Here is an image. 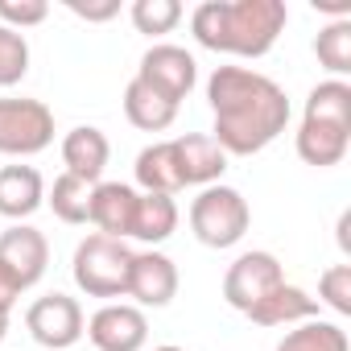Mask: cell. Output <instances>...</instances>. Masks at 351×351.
Instances as JSON below:
<instances>
[{"mask_svg": "<svg viewBox=\"0 0 351 351\" xmlns=\"http://www.w3.org/2000/svg\"><path fill=\"white\" fill-rule=\"evenodd\" d=\"M207 99L215 116L211 136L228 157H252L269 149L293 112L285 87L252 66H215L207 79Z\"/></svg>", "mask_w": 351, "mask_h": 351, "instance_id": "6da1fadb", "label": "cell"}, {"mask_svg": "<svg viewBox=\"0 0 351 351\" xmlns=\"http://www.w3.org/2000/svg\"><path fill=\"white\" fill-rule=\"evenodd\" d=\"M289 9L281 0H207L191 13V34L203 50L265 58L285 34Z\"/></svg>", "mask_w": 351, "mask_h": 351, "instance_id": "7a4b0ae2", "label": "cell"}, {"mask_svg": "<svg viewBox=\"0 0 351 351\" xmlns=\"http://www.w3.org/2000/svg\"><path fill=\"white\" fill-rule=\"evenodd\" d=\"M252 228V211H248V199L236 191V186H203L199 199L191 203V232L199 244L207 248H236Z\"/></svg>", "mask_w": 351, "mask_h": 351, "instance_id": "3957f363", "label": "cell"}, {"mask_svg": "<svg viewBox=\"0 0 351 351\" xmlns=\"http://www.w3.org/2000/svg\"><path fill=\"white\" fill-rule=\"evenodd\" d=\"M128 269H132V248L112 236H87L75 248L71 277L87 298H124L128 293Z\"/></svg>", "mask_w": 351, "mask_h": 351, "instance_id": "277c9868", "label": "cell"}, {"mask_svg": "<svg viewBox=\"0 0 351 351\" xmlns=\"http://www.w3.org/2000/svg\"><path fill=\"white\" fill-rule=\"evenodd\" d=\"M50 145H54V112L42 99H25V95L0 99V153L34 157Z\"/></svg>", "mask_w": 351, "mask_h": 351, "instance_id": "5b68a950", "label": "cell"}, {"mask_svg": "<svg viewBox=\"0 0 351 351\" xmlns=\"http://www.w3.org/2000/svg\"><path fill=\"white\" fill-rule=\"evenodd\" d=\"M132 79H141V83H145L149 91H157L165 104L182 108V99H186V95L195 91V83H199V62H195L191 50L161 42V46H149V50L141 54V66H136Z\"/></svg>", "mask_w": 351, "mask_h": 351, "instance_id": "8992f818", "label": "cell"}, {"mask_svg": "<svg viewBox=\"0 0 351 351\" xmlns=\"http://www.w3.org/2000/svg\"><path fill=\"white\" fill-rule=\"evenodd\" d=\"M83 306L71 293H46L25 310V330L34 335V343L50 347V351H66L83 339Z\"/></svg>", "mask_w": 351, "mask_h": 351, "instance_id": "52a82bcc", "label": "cell"}, {"mask_svg": "<svg viewBox=\"0 0 351 351\" xmlns=\"http://www.w3.org/2000/svg\"><path fill=\"white\" fill-rule=\"evenodd\" d=\"M285 281V269L273 252H244L232 261L228 277H223V302L240 314H248L269 289H277Z\"/></svg>", "mask_w": 351, "mask_h": 351, "instance_id": "ba28073f", "label": "cell"}, {"mask_svg": "<svg viewBox=\"0 0 351 351\" xmlns=\"http://www.w3.org/2000/svg\"><path fill=\"white\" fill-rule=\"evenodd\" d=\"M83 335L95 343V351H141L149 343V318L141 306L108 302L87 318Z\"/></svg>", "mask_w": 351, "mask_h": 351, "instance_id": "9c48e42d", "label": "cell"}, {"mask_svg": "<svg viewBox=\"0 0 351 351\" xmlns=\"http://www.w3.org/2000/svg\"><path fill=\"white\" fill-rule=\"evenodd\" d=\"M141 310H161L178 298V265L165 252L149 248V252H132V269H128V293Z\"/></svg>", "mask_w": 351, "mask_h": 351, "instance_id": "30bf717a", "label": "cell"}, {"mask_svg": "<svg viewBox=\"0 0 351 351\" xmlns=\"http://www.w3.org/2000/svg\"><path fill=\"white\" fill-rule=\"evenodd\" d=\"M173 161H178L182 186H215L228 169V153L215 145L211 132H186L173 136Z\"/></svg>", "mask_w": 351, "mask_h": 351, "instance_id": "8fae6325", "label": "cell"}, {"mask_svg": "<svg viewBox=\"0 0 351 351\" xmlns=\"http://www.w3.org/2000/svg\"><path fill=\"white\" fill-rule=\"evenodd\" d=\"M0 265H9L17 273V281L29 289L46 277V265H50V244L38 228L29 223H13L0 232Z\"/></svg>", "mask_w": 351, "mask_h": 351, "instance_id": "7c38bea8", "label": "cell"}, {"mask_svg": "<svg viewBox=\"0 0 351 351\" xmlns=\"http://www.w3.org/2000/svg\"><path fill=\"white\" fill-rule=\"evenodd\" d=\"M136 203H141V195L128 182H95L91 186V219L87 223H95L99 236L128 240L132 223H136Z\"/></svg>", "mask_w": 351, "mask_h": 351, "instance_id": "4fadbf2b", "label": "cell"}, {"mask_svg": "<svg viewBox=\"0 0 351 351\" xmlns=\"http://www.w3.org/2000/svg\"><path fill=\"white\" fill-rule=\"evenodd\" d=\"M108 157H112V145L95 124H79L62 136V165H66L62 173H71V178H79L87 186H95L104 178Z\"/></svg>", "mask_w": 351, "mask_h": 351, "instance_id": "5bb4252c", "label": "cell"}, {"mask_svg": "<svg viewBox=\"0 0 351 351\" xmlns=\"http://www.w3.org/2000/svg\"><path fill=\"white\" fill-rule=\"evenodd\" d=\"M46 203V182L34 165H0V215L21 223Z\"/></svg>", "mask_w": 351, "mask_h": 351, "instance_id": "9a60e30c", "label": "cell"}, {"mask_svg": "<svg viewBox=\"0 0 351 351\" xmlns=\"http://www.w3.org/2000/svg\"><path fill=\"white\" fill-rule=\"evenodd\" d=\"M248 318H252L256 326H298V322L318 318V298H310L306 289L281 281L277 289H269V293L248 310Z\"/></svg>", "mask_w": 351, "mask_h": 351, "instance_id": "2e32d148", "label": "cell"}, {"mask_svg": "<svg viewBox=\"0 0 351 351\" xmlns=\"http://www.w3.org/2000/svg\"><path fill=\"white\" fill-rule=\"evenodd\" d=\"M293 149L306 165H318V169H330L347 157L351 149V128H339V124H322V120H302L298 136H293Z\"/></svg>", "mask_w": 351, "mask_h": 351, "instance_id": "e0dca14e", "label": "cell"}, {"mask_svg": "<svg viewBox=\"0 0 351 351\" xmlns=\"http://www.w3.org/2000/svg\"><path fill=\"white\" fill-rule=\"evenodd\" d=\"M136 186L145 195H178L182 191V178H178V161H173V141H153L136 153Z\"/></svg>", "mask_w": 351, "mask_h": 351, "instance_id": "ac0fdd59", "label": "cell"}, {"mask_svg": "<svg viewBox=\"0 0 351 351\" xmlns=\"http://www.w3.org/2000/svg\"><path fill=\"white\" fill-rule=\"evenodd\" d=\"M124 116L141 132H165L173 120H178V108L165 104L157 91H149L141 79H128V87H124Z\"/></svg>", "mask_w": 351, "mask_h": 351, "instance_id": "d6986e66", "label": "cell"}, {"mask_svg": "<svg viewBox=\"0 0 351 351\" xmlns=\"http://www.w3.org/2000/svg\"><path fill=\"white\" fill-rule=\"evenodd\" d=\"M173 232H178V203H173L169 195H141L132 240H141V244H165Z\"/></svg>", "mask_w": 351, "mask_h": 351, "instance_id": "ffe728a7", "label": "cell"}, {"mask_svg": "<svg viewBox=\"0 0 351 351\" xmlns=\"http://www.w3.org/2000/svg\"><path fill=\"white\" fill-rule=\"evenodd\" d=\"M302 120H322V124H339L351 128V87L343 79H326L306 95V112Z\"/></svg>", "mask_w": 351, "mask_h": 351, "instance_id": "44dd1931", "label": "cell"}, {"mask_svg": "<svg viewBox=\"0 0 351 351\" xmlns=\"http://www.w3.org/2000/svg\"><path fill=\"white\" fill-rule=\"evenodd\" d=\"M277 351H351V343H347V330L339 322L310 318V322H298L293 330H285Z\"/></svg>", "mask_w": 351, "mask_h": 351, "instance_id": "7402d4cb", "label": "cell"}, {"mask_svg": "<svg viewBox=\"0 0 351 351\" xmlns=\"http://www.w3.org/2000/svg\"><path fill=\"white\" fill-rule=\"evenodd\" d=\"M46 203H50V211H54L62 223H71V228H79V223H87V219H91V186H87V182H79V178H71V173L54 178V186H50Z\"/></svg>", "mask_w": 351, "mask_h": 351, "instance_id": "603a6c76", "label": "cell"}, {"mask_svg": "<svg viewBox=\"0 0 351 351\" xmlns=\"http://www.w3.org/2000/svg\"><path fill=\"white\" fill-rule=\"evenodd\" d=\"M314 54H318V62H322L335 79L347 75V71H351V17L326 21V25L318 29V38H314Z\"/></svg>", "mask_w": 351, "mask_h": 351, "instance_id": "cb8c5ba5", "label": "cell"}, {"mask_svg": "<svg viewBox=\"0 0 351 351\" xmlns=\"http://www.w3.org/2000/svg\"><path fill=\"white\" fill-rule=\"evenodd\" d=\"M132 29L136 34H149V38H161V34H173L182 21V5L178 0H132Z\"/></svg>", "mask_w": 351, "mask_h": 351, "instance_id": "d4e9b609", "label": "cell"}, {"mask_svg": "<svg viewBox=\"0 0 351 351\" xmlns=\"http://www.w3.org/2000/svg\"><path fill=\"white\" fill-rule=\"evenodd\" d=\"M29 75V42L25 34L0 25V87H17Z\"/></svg>", "mask_w": 351, "mask_h": 351, "instance_id": "484cf974", "label": "cell"}, {"mask_svg": "<svg viewBox=\"0 0 351 351\" xmlns=\"http://www.w3.org/2000/svg\"><path fill=\"white\" fill-rule=\"evenodd\" d=\"M318 306H330L335 314H351V265H330L318 277Z\"/></svg>", "mask_w": 351, "mask_h": 351, "instance_id": "4316f807", "label": "cell"}, {"mask_svg": "<svg viewBox=\"0 0 351 351\" xmlns=\"http://www.w3.org/2000/svg\"><path fill=\"white\" fill-rule=\"evenodd\" d=\"M46 17H50V5H46V0H0V25H9V29H17V34L42 25Z\"/></svg>", "mask_w": 351, "mask_h": 351, "instance_id": "83f0119b", "label": "cell"}, {"mask_svg": "<svg viewBox=\"0 0 351 351\" xmlns=\"http://www.w3.org/2000/svg\"><path fill=\"white\" fill-rule=\"evenodd\" d=\"M66 9L79 17V21H91V25H99V21H112L116 13H120V0H66Z\"/></svg>", "mask_w": 351, "mask_h": 351, "instance_id": "f1b7e54d", "label": "cell"}, {"mask_svg": "<svg viewBox=\"0 0 351 351\" xmlns=\"http://www.w3.org/2000/svg\"><path fill=\"white\" fill-rule=\"evenodd\" d=\"M21 293H25V285L17 281V273L9 265H0V314H13V306H17Z\"/></svg>", "mask_w": 351, "mask_h": 351, "instance_id": "f546056e", "label": "cell"}, {"mask_svg": "<svg viewBox=\"0 0 351 351\" xmlns=\"http://www.w3.org/2000/svg\"><path fill=\"white\" fill-rule=\"evenodd\" d=\"M347 228H351V211H343V215H339V248H343V252L351 248V240H347Z\"/></svg>", "mask_w": 351, "mask_h": 351, "instance_id": "4dcf8cb0", "label": "cell"}, {"mask_svg": "<svg viewBox=\"0 0 351 351\" xmlns=\"http://www.w3.org/2000/svg\"><path fill=\"white\" fill-rule=\"evenodd\" d=\"M5 335H9V314H0V343H5Z\"/></svg>", "mask_w": 351, "mask_h": 351, "instance_id": "1f68e13d", "label": "cell"}, {"mask_svg": "<svg viewBox=\"0 0 351 351\" xmlns=\"http://www.w3.org/2000/svg\"><path fill=\"white\" fill-rule=\"evenodd\" d=\"M153 351H186V347H173V343H165V347H153Z\"/></svg>", "mask_w": 351, "mask_h": 351, "instance_id": "d6a6232c", "label": "cell"}]
</instances>
